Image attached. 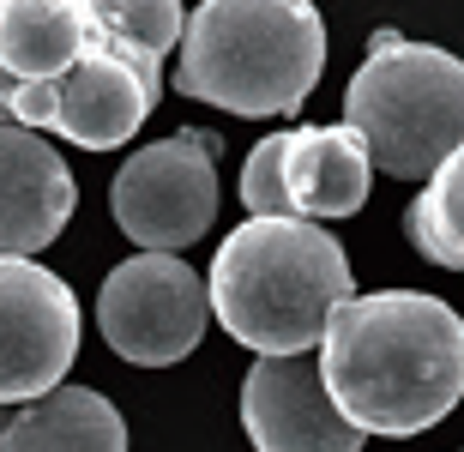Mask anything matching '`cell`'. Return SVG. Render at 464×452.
<instances>
[{
	"mask_svg": "<svg viewBox=\"0 0 464 452\" xmlns=\"http://www.w3.org/2000/svg\"><path fill=\"white\" fill-rule=\"evenodd\" d=\"M284 151H290V133H272L259 139L241 163V206L254 217H290V193H284Z\"/></svg>",
	"mask_w": 464,
	"mask_h": 452,
	"instance_id": "2e32d148",
	"label": "cell"
},
{
	"mask_svg": "<svg viewBox=\"0 0 464 452\" xmlns=\"http://www.w3.org/2000/svg\"><path fill=\"white\" fill-rule=\"evenodd\" d=\"M356 296L350 254L326 224L247 217L224 236L206 278V308L254 356L314 350L326 320Z\"/></svg>",
	"mask_w": 464,
	"mask_h": 452,
	"instance_id": "7a4b0ae2",
	"label": "cell"
},
{
	"mask_svg": "<svg viewBox=\"0 0 464 452\" xmlns=\"http://www.w3.org/2000/svg\"><path fill=\"white\" fill-rule=\"evenodd\" d=\"M344 127L368 163L398 181H429L434 163L464 145V61L434 43L374 31L344 91Z\"/></svg>",
	"mask_w": 464,
	"mask_h": 452,
	"instance_id": "277c9868",
	"label": "cell"
},
{
	"mask_svg": "<svg viewBox=\"0 0 464 452\" xmlns=\"http://www.w3.org/2000/svg\"><path fill=\"white\" fill-rule=\"evenodd\" d=\"M151 109L157 97L145 91V79L121 54H109L103 43H85V54L61 79H43V85H13L0 72V121L31 127V133H61L85 151L127 145Z\"/></svg>",
	"mask_w": 464,
	"mask_h": 452,
	"instance_id": "8992f818",
	"label": "cell"
},
{
	"mask_svg": "<svg viewBox=\"0 0 464 452\" xmlns=\"http://www.w3.org/2000/svg\"><path fill=\"white\" fill-rule=\"evenodd\" d=\"M314 362L338 417L362 435H422L464 399V313L422 290L350 296Z\"/></svg>",
	"mask_w": 464,
	"mask_h": 452,
	"instance_id": "6da1fadb",
	"label": "cell"
},
{
	"mask_svg": "<svg viewBox=\"0 0 464 452\" xmlns=\"http://www.w3.org/2000/svg\"><path fill=\"white\" fill-rule=\"evenodd\" d=\"M368 145L338 127H295L290 151H284V193H290V217L308 224H332V217H356L368 206Z\"/></svg>",
	"mask_w": 464,
	"mask_h": 452,
	"instance_id": "8fae6325",
	"label": "cell"
},
{
	"mask_svg": "<svg viewBox=\"0 0 464 452\" xmlns=\"http://www.w3.org/2000/svg\"><path fill=\"white\" fill-rule=\"evenodd\" d=\"M326 72V18L314 0H199L181 24L169 85L247 121L302 115Z\"/></svg>",
	"mask_w": 464,
	"mask_h": 452,
	"instance_id": "3957f363",
	"label": "cell"
},
{
	"mask_svg": "<svg viewBox=\"0 0 464 452\" xmlns=\"http://www.w3.org/2000/svg\"><path fill=\"white\" fill-rule=\"evenodd\" d=\"M85 0H0V72L13 85H43L85 54Z\"/></svg>",
	"mask_w": 464,
	"mask_h": 452,
	"instance_id": "4fadbf2b",
	"label": "cell"
},
{
	"mask_svg": "<svg viewBox=\"0 0 464 452\" xmlns=\"http://www.w3.org/2000/svg\"><path fill=\"white\" fill-rule=\"evenodd\" d=\"M79 181L43 133L0 121V260H31L67 229Z\"/></svg>",
	"mask_w": 464,
	"mask_h": 452,
	"instance_id": "30bf717a",
	"label": "cell"
},
{
	"mask_svg": "<svg viewBox=\"0 0 464 452\" xmlns=\"http://www.w3.org/2000/svg\"><path fill=\"white\" fill-rule=\"evenodd\" d=\"M459 272H464V242H459Z\"/></svg>",
	"mask_w": 464,
	"mask_h": 452,
	"instance_id": "ac0fdd59",
	"label": "cell"
},
{
	"mask_svg": "<svg viewBox=\"0 0 464 452\" xmlns=\"http://www.w3.org/2000/svg\"><path fill=\"white\" fill-rule=\"evenodd\" d=\"M109 211L127 242L145 254H181L218 217V139L211 133H169L121 163Z\"/></svg>",
	"mask_w": 464,
	"mask_h": 452,
	"instance_id": "5b68a950",
	"label": "cell"
},
{
	"mask_svg": "<svg viewBox=\"0 0 464 452\" xmlns=\"http://www.w3.org/2000/svg\"><path fill=\"white\" fill-rule=\"evenodd\" d=\"M241 428L254 452H362V428L338 417L314 350L259 356L241 380Z\"/></svg>",
	"mask_w": 464,
	"mask_h": 452,
	"instance_id": "9c48e42d",
	"label": "cell"
},
{
	"mask_svg": "<svg viewBox=\"0 0 464 452\" xmlns=\"http://www.w3.org/2000/svg\"><path fill=\"white\" fill-rule=\"evenodd\" d=\"M0 452H127V422L103 392L54 386L31 404H13Z\"/></svg>",
	"mask_w": 464,
	"mask_h": 452,
	"instance_id": "7c38bea8",
	"label": "cell"
},
{
	"mask_svg": "<svg viewBox=\"0 0 464 452\" xmlns=\"http://www.w3.org/2000/svg\"><path fill=\"white\" fill-rule=\"evenodd\" d=\"M91 43H103L109 54H121L127 67L145 79L151 97H163V61L181 43V0H85Z\"/></svg>",
	"mask_w": 464,
	"mask_h": 452,
	"instance_id": "5bb4252c",
	"label": "cell"
},
{
	"mask_svg": "<svg viewBox=\"0 0 464 452\" xmlns=\"http://www.w3.org/2000/svg\"><path fill=\"white\" fill-rule=\"evenodd\" d=\"M79 356V296L36 260H0V404H31Z\"/></svg>",
	"mask_w": 464,
	"mask_h": 452,
	"instance_id": "ba28073f",
	"label": "cell"
},
{
	"mask_svg": "<svg viewBox=\"0 0 464 452\" xmlns=\"http://www.w3.org/2000/svg\"><path fill=\"white\" fill-rule=\"evenodd\" d=\"M6 417H13V404H0V428H6Z\"/></svg>",
	"mask_w": 464,
	"mask_h": 452,
	"instance_id": "e0dca14e",
	"label": "cell"
},
{
	"mask_svg": "<svg viewBox=\"0 0 464 452\" xmlns=\"http://www.w3.org/2000/svg\"><path fill=\"white\" fill-rule=\"evenodd\" d=\"M206 278L181 254L121 260L97 296V326H103L109 350L133 368H169L193 356L206 338Z\"/></svg>",
	"mask_w": 464,
	"mask_h": 452,
	"instance_id": "52a82bcc",
	"label": "cell"
},
{
	"mask_svg": "<svg viewBox=\"0 0 464 452\" xmlns=\"http://www.w3.org/2000/svg\"><path fill=\"white\" fill-rule=\"evenodd\" d=\"M404 236L422 260L459 272V242H464V145H452L434 163L429 188L404 206Z\"/></svg>",
	"mask_w": 464,
	"mask_h": 452,
	"instance_id": "9a60e30c",
	"label": "cell"
}]
</instances>
